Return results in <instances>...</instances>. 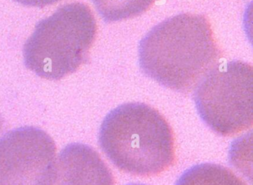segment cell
I'll return each mask as SVG.
<instances>
[{
    "label": "cell",
    "mask_w": 253,
    "mask_h": 185,
    "mask_svg": "<svg viewBox=\"0 0 253 185\" xmlns=\"http://www.w3.org/2000/svg\"><path fill=\"white\" fill-rule=\"evenodd\" d=\"M138 54L146 76L180 93L196 88L221 57L207 17L188 13L155 26L140 41Z\"/></svg>",
    "instance_id": "1"
},
{
    "label": "cell",
    "mask_w": 253,
    "mask_h": 185,
    "mask_svg": "<svg viewBox=\"0 0 253 185\" xmlns=\"http://www.w3.org/2000/svg\"><path fill=\"white\" fill-rule=\"evenodd\" d=\"M99 143L117 168L133 176H158L175 160L171 127L146 103H125L111 111L100 127Z\"/></svg>",
    "instance_id": "2"
},
{
    "label": "cell",
    "mask_w": 253,
    "mask_h": 185,
    "mask_svg": "<svg viewBox=\"0 0 253 185\" xmlns=\"http://www.w3.org/2000/svg\"><path fill=\"white\" fill-rule=\"evenodd\" d=\"M96 35L89 7L68 4L37 25L23 48L25 65L41 78L59 81L86 63Z\"/></svg>",
    "instance_id": "3"
},
{
    "label": "cell",
    "mask_w": 253,
    "mask_h": 185,
    "mask_svg": "<svg viewBox=\"0 0 253 185\" xmlns=\"http://www.w3.org/2000/svg\"><path fill=\"white\" fill-rule=\"evenodd\" d=\"M197 110L212 131L232 136L253 124V67L237 60L216 66L197 86Z\"/></svg>",
    "instance_id": "4"
},
{
    "label": "cell",
    "mask_w": 253,
    "mask_h": 185,
    "mask_svg": "<svg viewBox=\"0 0 253 185\" xmlns=\"http://www.w3.org/2000/svg\"><path fill=\"white\" fill-rule=\"evenodd\" d=\"M57 146L41 129L23 127L0 137V185H48Z\"/></svg>",
    "instance_id": "5"
},
{
    "label": "cell",
    "mask_w": 253,
    "mask_h": 185,
    "mask_svg": "<svg viewBox=\"0 0 253 185\" xmlns=\"http://www.w3.org/2000/svg\"><path fill=\"white\" fill-rule=\"evenodd\" d=\"M48 185H115V180L95 149L77 143L66 146L56 158Z\"/></svg>",
    "instance_id": "6"
},
{
    "label": "cell",
    "mask_w": 253,
    "mask_h": 185,
    "mask_svg": "<svg viewBox=\"0 0 253 185\" xmlns=\"http://www.w3.org/2000/svg\"><path fill=\"white\" fill-rule=\"evenodd\" d=\"M175 185H247L232 170L220 164L204 163L185 171Z\"/></svg>",
    "instance_id": "7"
},
{
    "label": "cell",
    "mask_w": 253,
    "mask_h": 185,
    "mask_svg": "<svg viewBox=\"0 0 253 185\" xmlns=\"http://www.w3.org/2000/svg\"><path fill=\"white\" fill-rule=\"evenodd\" d=\"M156 0H92L96 9L107 23L138 17L149 11Z\"/></svg>",
    "instance_id": "8"
},
{
    "label": "cell",
    "mask_w": 253,
    "mask_h": 185,
    "mask_svg": "<svg viewBox=\"0 0 253 185\" xmlns=\"http://www.w3.org/2000/svg\"><path fill=\"white\" fill-rule=\"evenodd\" d=\"M18 3L29 7H38V8H43L48 5H53L60 0H14Z\"/></svg>",
    "instance_id": "9"
},
{
    "label": "cell",
    "mask_w": 253,
    "mask_h": 185,
    "mask_svg": "<svg viewBox=\"0 0 253 185\" xmlns=\"http://www.w3.org/2000/svg\"><path fill=\"white\" fill-rule=\"evenodd\" d=\"M143 185V184H128V185Z\"/></svg>",
    "instance_id": "10"
},
{
    "label": "cell",
    "mask_w": 253,
    "mask_h": 185,
    "mask_svg": "<svg viewBox=\"0 0 253 185\" xmlns=\"http://www.w3.org/2000/svg\"><path fill=\"white\" fill-rule=\"evenodd\" d=\"M1 124H2V123H1V118H0V126H1Z\"/></svg>",
    "instance_id": "11"
}]
</instances>
